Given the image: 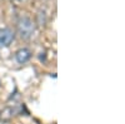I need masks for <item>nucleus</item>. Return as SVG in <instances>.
I'll list each match as a JSON object with an SVG mask.
<instances>
[{
    "mask_svg": "<svg viewBox=\"0 0 125 124\" xmlns=\"http://www.w3.org/2000/svg\"><path fill=\"white\" fill-rule=\"evenodd\" d=\"M18 32L23 39H30L34 33V23L29 18H23L18 23Z\"/></svg>",
    "mask_w": 125,
    "mask_h": 124,
    "instance_id": "1",
    "label": "nucleus"
},
{
    "mask_svg": "<svg viewBox=\"0 0 125 124\" xmlns=\"http://www.w3.org/2000/svg\"><path fill=\"white\" fill-rule=\"evenodd\" d=\"M14 32L11 29H1L0 30V46H9L14 40Z\"/></svg>",
    "mask_w": 125,
    "mask_h": 124,
    "instance_id": "2",
    "label": "nucleus"
},
{
    "mask_svg": "<svg viewBox=\"0 0 125 124\" xmlns=\"http://www.w3.org/2000/svg\"><path fill=\"white\" fill-rule=\"evenodd\" d=\"M15 58H16V61L20 64H24L31 58V51L26 48H23V49H19L15 54Z\"/></svg>",
    "mask_w": 125,
    "mask_h": 124,
    "instance_id": "3",
    "label": "nucleus"
},
{
    "mask_svg": "<svg viewBox=\"0 0 125 124\" xmlns=\"http://www.w3.org/2000/svg\"><path fill=\"white\" fill-rule=\"evenodd\" d=\"M15 1H20V0H15Z\"/></svg>",
    "mask_w": 125,
    "mask_h": 124,
    "instance_id": "4",
    "label": "nucleus"
}]
</instances>
